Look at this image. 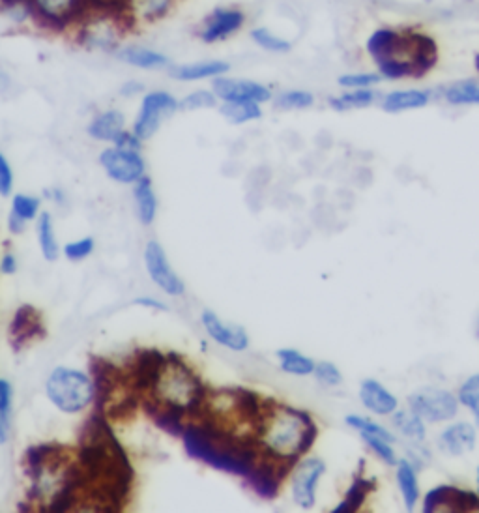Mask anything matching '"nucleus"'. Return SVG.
<instances>
[{
  "mask_svg": "<svg viewBox=\"0 0 479 513\" xmlns=\"http://www.w3.org/2000/svg\"><path fill=\"white\" fill-rule=\"evenodd\" d=\"M96 250V240L94 236H83L77 240H70L62 246V255L70 261V263H81L88 259Z\"/></svg>",
  "mask_w": 479,
  "mask_h": 513,
  "instance_id": "nucleus-44",
  "label": "nucleus"
},
{
  "mask_svg": "<svg viewBox=\"0 0 479 513\" xmlns=\"http://www.w3.org/2000/svg\"><path fill=\"white\" fill-rule=\"evenodd\" d=\"M10 2H17V0H0V6H6V4H10Z\"/></svg>",
  "mask_w": 479,
  "mask_h": 513,
  "instance_id": "nucleus-56",
  "label": "nucleus"
},
{
  "mask_svg": "<svg viewBox=\"0 0 479 513\" xmlns=\"http://www.w3.org/2000/svg\"><path fill=\"white\" fill-rule=\"evenodd\" d=\"M408 409L416 412L421 420L429 426L448 424L455 420L461 411L457 396L438 386H421L407 399Z\"/></svg>",
  "mask_w": 479,
  "mask_h": 513,
  "instance_id": "nucleus-9",
  "label": "nucleus"
},
{
  "mask_svg": "<svg viewBox=\"0 0 479 513\" xmlns=\"http://www.w3.org/2000/svg\"><path fill=\"white\" fill-rule=\"evenodd\" d=\"M377 482L373 478H367V476H356L352 480V484L349 485L347 493L343 500L335 506L332 513H356L360 512L365 504L367 497L375 491Z\"/></svg>",
  "mask_w": 479,
  "mask_h": 513,
  "instance_id": "nucleus-31",
  "label": "nucleus"
},
{
  "mask_svg": "<svg viewBox=\"0 0 479 513\" xmlns=\"http://www.w3.org/2000/svg\"><path fill=\"white\" fill-rule=\"evenodd\" d=\"M180 111L178 107V98L173 92L156 88V90H146L141 96L137 115L131 122V132L135 133L143 143L150 141L156 133L160 132L161 126L175 117Z\"/></svg>",
  "mask_w": 479,
  "mask_h": 513,
  "instance_id": "nucleus-8",
  "label": "nucleus"
},
{
  "mask_svg": "<svg viewBox=\"0 0 479 513\" xmlns=\"http://www.w3.org/2000/svg\"><path fill=\"white\" fill-rule=\"evenodd\" d=\"M12 426H14L12 414L0 412V446L10 444V440H12Z\"/></svg>",
  "mask_w": 479,
  "mask_h": 513,
  "instance_id": "nucleus-52",
  "label": "nucleus"
},
{
  "mask_svg": "<svg viewBox=\"0 0 479 513\" xmlns=\"http://www.w3.org/2000/svg\"><path fill=\"white\" fill-rule=\"evenodd\" d=\"M423 513H472L479 512L478 491H468L455 485H436L421 497Z\"/></svg>",
  "mask_w": 479,
  "mask_h": 513,
  "instance_id": "nucleus-13",
  "label": "nucleus"
},
{
  "mask_svg": "<svg viewBox=\"0 0 479 513\" xmlns=\"http://www.w3.org/2000/svg\"><path fill=\"white\" fill-rule=\"evenodd\" d=\"M0 412L14 416V386L0 377Z\"/></svg>",
  "mask_w": 479,
  "mask_h": 513,
  "instance_id": "nucleus-48",
  "label": "nucleus"
},
{
  "mask_svg": "<svg viewBox=\"0 0 479 513\" xmlns=\"http://www.w3.org/2000/svg\"><path fill=\"white\" fill-rule=\"evenodd\" d=\"M219 113L234 126L255 122L262 117L261 103L255 102H221Z\"/></svg>",
  "mask_w": 479,
  "mask_h": 513,
  "instance_id": "nucleus-35",
  "label": "nucleus"
},
{
  "mask_svg": "<svg viewBox=\"0 0 479 513\" xmlns=\"http://www.w3.org/2000/svg\"><path fill=\"white\" fill-rule=\"evenodd\" d=\"M27 221L21 220V218H17L15 214H8V231H10V235L19 236L23 235L25 231H27Z\"/></svg>",
  "mask_w": 479,
  "mask_h": 513,
  "instance_id": "nucleus-53",
  "label": "nucleus"
},
{
  "mask_svg": "<svg viewBox=\"0 0 479 513\" xmlns=\"http://www.w3.org/2000/svg\"><path fill=\"white\" fill-rule=\"evenodd\" d=\"M380 81H382V75L378 72H354V74L341 75L337 79L339 87L345 88V90L377 87Z\"/></svg>",
  "mask_w": 479,
  "mask_h": 513,
  "instance_id": "nucleus-45",
  "label": "nucleus"
},
{
  "mask_svg": "<svg viewBox=\"0 0 479 513\" xmlns=\"http://www.w3.org/2000/svg\"><path fill=\"white\" fill-rule=\"evenodd\" d=\"M277 362L283 373L292 377H311L315 371V360L298 349H279L277 351Z\"/></svg>",
  "mask_w": 479,
  "mask_h": 513,
  "instance_id": "nucleus-33",
  "label": "nucleus"
},
{
  "mask_svg": "<svg viewBox=\"0 0 479 513\" xmlns=\"http://www.w3.org/2000/svg\"><path fill=\"white\" fill-rule=\"evenodd\" d=\"M36 238H38V248L47 263H57L62 255L57 231H55V221L53 214L49 210H42V214L36 220Z\"/></svg>",
  "mask_w": 479,
  "mask_h": 513,
  "instance_id": "nucleus-29",
  "label": "nucleus"
},
{
  "mask_svg": "<svg viewBox=\"0 0 479 513\" xmlns=\"http://www.w3.org/2000/svg\"><path fill=\"white\" fill-rule=\"evenodd\" d=\"M313 377L317 379L319 384L326 386V388H335V386H341L343 384V373L341 369L335 366L334 362L330 360H322L315 364V371H313Z\"/></svg>",
  "mask_w": 479,
  "mask_h": 513,
  "instance_id": "nucleus-46",
  "label": "nucleus"
},
{
  "mask_svg": "<svg viewBox=\"0 0 479 513\" xmlns=\"http://www.w3.org/2000/svg\"><path fill=\"white\" fill-rule=\"evenodd\" d=\"M274 105L279 111H304L315 105V96L309 90L294 88V90H285L277 94Z\"/></svg>",
  "mask_w": 479,
  "mask_h": 513,
  "instance_id": "nucleus-38",
  "label": "nucleus"
},
{
  "mask_svg": "<svg viewBox=\"0 0 479 513\" xmlns=\"http://www.w3.org/2000/svg\"><path fill=\"white\" fill-rule=\"evenodd\" d=\"M231 72V64L227 60H197L186 64H173L167 74L178 83H201L212 81L221 75Z\"/></svg>",
  "mask_w": 479,
  "mask_h": 513,
  "instance_id": "nucleus-24",
  "label": "nucleus"
},
{
  "mask_svg": "<svg viewBox=\"0 0 479 513\" xmlns=\"http://www.w3.org/2000/svg\"><path fill=\"white\" fill-rule=\"evenodd\" d=\"M133 188V203H135V212H137V220L141 221V225H152L158 218V195L154 190V182L152 178L146 175L131 186Z\"/></svg>",
  "mask_w": 479,
  "mask_h": 513,
  "instance_id": "nucleus-28",
  "label": "nucleus"
},
{
  "mask_svg": "<svg viewBox=\"0 0 479 513\" xmlns=\"http://www.w3.org/2000/svg\"><path fill=\"white\" fill-rule=\"evenodd\" d=\"M12 205H10V212L15 214L17 218L23 221H36L38 216L42 214V199L38 195H30V193H12L10 197Z\"/></svg>",
  "mask_w": 479,
  "mask_h": 513,
  "instance_id": "nucleus-37",
  "label": "nucleus"
},
{
  "mask_svg": "<svg viewBox=\"0 0 479 513\" xmlns=\"http://www.w3.org/2000/svg\"><path fill=\"white\" fill-rule=\"evenodd\" d=\"M218 102L219 100L216 98L212 88H197V90L186 94L184 98H180L178 100V107H180V111L193 113V111L214 109V107H218Z\"/></svg>",
  "mask_w": 479,
  "mask_h": 513,
  "instance_id": "nucleus-40",
  "label": "nucleus"
},
{
  "mask_svg": "<svg viewBox=\"0 0 479 513\" xmlns=\"http://www.w3.org/2000/svg\"><path fill=\"white\" fill-rule=\"evenodd\" d=\"M130 23L115 6L90 8L81 23L70 32L73 44L87 53L115 57L118 47L130 36Z\"/></svg>",
  "mask_w": 479,
  "mask_h": 513,
  "instance_id": "nucleus-5",
  "label": "nucleus"
},
{
  "mask_svg": "<svg viewBox=\"0 0 479 513\" xmlns=\"http://www.w3.org/2000/svg\"><path fill=\"white\" fill-rule=\"evenodd\" d=\"M98 396V386L87 371L77 367L57 366L45 381L47 401L68 416L87 412Z\"/></svg>",
  "mask_w": 479,
  "mask_h": 513,
  "instance_id": "nucleus-6",
  "label": "nucleus"
},
{
  "mask_svg": "<svg viewBox=\"0 0 479 513\" xmlns=\"http://www.w3.org/2000/svg\"><path fill=\"white\" fill-rule=\"evenodd\" d=\"M476 485H478V495H479V467L476 470Z\"/></svg>",
  "mask_w": 479,
  "mask_h": 513,
  "instance_id": "nucleus-57",
  "label": "nucleus"
},
{
  "mask_svg": "<svg viewBox=\"0 0 479 513\" xmlns=\"http://www.w3.org/2000/svg\"><path fill=\"white\" fill-rule=\"evenodd\" d=\"M407 32L408 60L414 70V79L429 74L438 62L435 38L423 30L405 29Z\"/></svg>",
  "mask_w": 479,
  "mask_h": 513,
  "instance_id": "nucleus-22",
  "label": "nucleus"
},
{
  "mask_svg": "<svg viewBox=\"0 0 479 513\" xmlns=\"http://www.w3.org/2000/svg\"><path fill=\"white\" fill-rule=\"evenodd\" d=\"M19 270V261L14 251H4L0 257V274L2 276H15Z\"/></svg>",
  "mask_w": 479,
  "mask_h": 513,
  "instance_id": "nucleus-50",
  "label": "nucleus"
},
{
  "mask_svg": "<svg viewBox=\"0 0 479 513\" xmlns=\"http://www.w3.org/2000/svg\"><path fill=\"white\" fill-rule=\"evenodd\" d=\"M184 440L191 457L238 478H246L262 455L255 440L236 439L204 422L189 426Z\"/></svg>",
  "mask_w": 479,
  "mask_h": 513,
  "instance_id": "nucleus-3",
  "label": "nucleus"
},
{
  "mask_svg": "<svg viewBox=\"0 0 479 513\" xmlns=\"http://www.w3.org/2000/svg\"><path fill=\"white\" fill-rule=\"evenodd\" d=\"M326 474V463L320 457H302L296 461L291 474L292 502L300 510H313L317 504V491Z\"/></svg>",
  "mask_w": 479,
  "mask_h": 513,
  "instance_id": "nucleus-11",
  "label": "nucleus"
},
{
  "mask_svg": "<svg viewBox=\"0 0 479 513\" xmlns=\"http://www.w3.org/2000/svg\"><path fill=\"white\" fill-rule=\"evenodd\" d=\"M457 399H459V405L465 407L466 411L472 414V420L479 429V373L470 375L465 382L459 386V392H457Z\"/></svg>",
  "mask_w": 479,
  "mask_h": 513,
  "instance_id": "nucleus-39",
  "label": "nucleus"
},
{
  "mask_svg": "<svg viewBox=\"0 0 479 513\" xmlns=\"http://www.w3.org/2000/svg\"><path fill=\"white\" fill-rule=\"evenodd\" d=\"M146 92V85L139 79H128L124 81L120 88H118V96L126 98V100H133V98H141Z\"/></svg>",
  "mask_w": 479,
  "mask_h": 513,
  "instance_id": "nucleus-49",
  "label": "nucleus"
},
{
  "mask_svg": "<svg viewBox=\"0 0 479 513\" xmlns=\"http://www.w3.org/2000/svg\"><path fill=\"white\" fill-rule=\"evenodd\" d=\"M442 96L450 105H479V79L451 83L442 90Z\"/></svg>",
  "mask_w": 479,
  "mask_h": 513,
  "instance_id": "nucleus-36",
  "label": "nucleus"
},
{
  "mask_svg": "<svg viewBox=\"0 0 479 513\" xmlns=\"http://www.w3.org/2000/svg\"><path fill=\"white\" fill-rule=\"evenodd\" d=\"M113 59L139 72H167L173 66V60L160 49L128 40L118 47Z\"/></svg>",
  "mask_w": 479,
  "mask_h": 513,
  "instance_id": "nucleus-16",
  "label": "nucleus"
},
{
  "mask_svg": "<svg viewBox=\"0 0 479 513\" xmlns=\"http://www.w3.org/2000/svg\"><path fill=\"white\" fill-rule=\"evenodd\" d=\"M42 324H40V315L38 311L30 306H23L19 309L12 319L10 324V334H12V341H14V347L19 345H27L34 332L40 330Z\"/></svg>",
  "mask_w": 479,
  "mask_h": 513,
  "instance_id": "nucleus-32",
  "label": "nucleus"
},
{
  "mask_svg": "<svg viewBox=\"0 0 479 513\" xmlns=\"http://www.w3.org/2000/svg\"><path fill=\"white\" fill-rule=\"evenodd\" d=\"M25 4L36 29L68 36L92 8L88 0H25Z\"/></svg>",
  "mask_w": 479,
  "mask_h": 513,
  "instance_id": "nucleus-7",
  "label": "nucleus"
},
{
  "mask_svg": "<svg viewBox=\"0 0 479 513\" xmlns=\"http://www.w3.org/2000/svg\"><path fill=\"white\" fill-rule=\"evenodd\" d=\"M345 424L352 427V429H356L360 435H363V433H365V435H377V437L390 440V442H395V440H397V435H393L390 429L380 426V424L373 422V420H371V418H367V416H360V414H347V416H345Z\"/></svg>",
  "mask_w": 479,
  "mask_h": 513,
  "instance_id": "nucleus-42",
  "label": "nucleus"
},
{
  "mask_svg": "<svg viewBox=\"0 0 479 513\" xmlns=\"http://www.w3.org/2000/svg\"><path fill=\"white\" fill-rule=\"evenodd\" d=\"M367 53L375 64L380 60L388 59L405 60L410 64L407 32L403 29H393V27H382V29L375 30L367 40Z\"/></svg>",
  "mask_w": 479,
  "mask_h": 513,
  "instance_id": "nucleus-20",
  "label": "nucleus"
},
{
  "mask_svg": "<svg viewBox=\"0 0 479 513\" xmlns=\"http://www.w3.org/2000/svg\"><path fill=\"white\" fill-rule=\"evenodd\" d=\"M15 175L10 160L0 152V197L10 199L14 193Z\"/></svg>",
  "mask_w": 479,
  "mask_h": 513,
  "instance_id": "nucleus-47",
  "label": "nucleus"
},
{
  "mask_svg": "<svg viewBox=\"0 0 479 513\" xmlns=\"http://www.w3.org/2000/svg\"><path fill=\"white\" fill-rule=\"evenodd\" d=\"M390 418L395 433L407 440L408 444H423L427 439V424L412 409L399 407Z\"/></svg>",
  "mask_w": 479,
  "mask_h": 513,
  "instance_id": "nucleus-30",
  "label": "nucleus"
},
{
  "mask_svg": "<svg viewBox=\"0 0 479 513\" xmlns=\"http://www.w3.org/2000/svg\"><path fill=\"white\" fill-rule=\"evenodd\" d=\"M92 4V8H102V6H115L120 8V0H88Z\"/></svg>",
  "mask_w": 479,
  "mask_h": 513,
  "instance_id": "nucleus-54",
  "label": "nucleus"
},
{
  "mask_svg": "<svg viewBox=\"0 0 479 513\" xmlns=\"http://www.w3.org/2000/svg\"><path fill=\"white\" fill-rule=\"evenodd\" d=\"M178 0H120V12L131 30L143 29L163 21L173 12Z\"/></svg>",
  "mask_w": 479,
  "mask_h": 513,
  "instance_id": "nucleus-18",
  "label": "nucleus"
},
{
  "mask_svg": "<svg viewBox=\"0 0 479 513\" xmlns=\"http://www.w3.org/2000/svg\"><path fill=\"white\" fill-rule=\"evenodd\" d=\"M145 394L163 418L180 424L201 414L208 390L184 358L163 354L146 382Z\"/></svg>",
  "mask_w": 479,
  "mask_h": 513,
  "instance_id": "nucleus-1",
  "label": "nucleus"
},
{
  "mask_svg": "<svg viewBox=\"0 0 479 513\" xmlns=\"http://www.w3.org/2000/svg\"><path fill=\"white\" fill-rule=\"evenodd\" d=\"M246 25V14L240 8H216L206 15L197 29L204 44H218L238 34Z\"/></svg>",
  "mask_w": 479,
  "mask_h": 513,
  "instance_id": "nucleus-15",
  "label": "nucleus"
},
{
  "mask_svg": "<svg viewBox=\"0 0 479 513\" xmlns=\"http://www.w3.org/2000/svg\"><path fill=\"white\" fill-rule=\"evenodd\" d=\"M440 450L450 457L470 454L478 446V426L465 420H451L438 435Z\"/></svg>",
  "mask_w": 479,
  "mask_h": 513,
  "instance_id": "nucleus-21",
  "label": "nucleus"
},
{
  "mask_svg": "<svg viewBox=\"0 0 479 513\" xmlns=\"http://www.w3.org/2000/svg\"><path fill=\"white\" fill-rule=\"evenodd\" d=\"M433 100V92L431 90H423V88H405V90H393L388 92L382 100L380 107L382 111L397 115V113H407V111H416L427 107Z\"/></svg>",
  "mask_w": 479,
  "mask_h": 513,
  "instance_id": "nucleus-26",
  "label": "nucleus"
},
{
  "mask_svg": "<svg viewBox=\"0 0 479 513\" xmlns=\"http://www.w3.org/2000/svg\"><path fill=\"white\" fill-rule=\"evenodd\" d=\"M378 100L375 88H352L343 92L341 96L330 98V107L335 111H352V109H365L371 107Z\"/></svg>",
  "mask_w": 479,
  "mask_h": 513,
  "instance_id": "nucleus-34",
  "label": "nucleus"
},
{
  "mask_svg": "<svg viewBox=\"0 0 479 513\" xmlns=\"http://www.w3.org/2000/svg\"><path fill=\"white\" fill-rule=\"evenodd\" d=\"M474 64H476V70H478L479 74V55H476V60H474Z\"/></svg>",
  "mask_w": 479,
  "mask_h": 513,
  "instance_id": "nucleus-58",
  "label": "nucleus"
},
{
  "mask_svg": "<svg viewBox=\"0 0 479 513\" xmlns=\"http://www.w3.org/2000/svg\"><path fill=\"white\" fill-rule=\"evenodd\" d=\"M266 403L247 388H225L208 392L204 399L201 422L236 439L253 440Z\"/></svg>",
  "mask_w": 479,
  "mask_h": 513,
  "instance_id": "nucleus-4",
  "label": "nucleus"
},
{
  "mask_svg": "<svg viewBox=\"0 0 479 513\" xmlns=\"http://www.w3.org/2000/svg\"><path fill=\"white\" fill-rule=\"evenodd\" d=\"M418 470L420 469L410 459H399L395 465V482L407 512H414L420 504L421 487Z\"/></svg>",
  "mask_w": 479,
  "mask_h": 513,
  "instance_id": "nucleus-27",
  "label": "nucleus"
},
{
  "mask_svg": "<svg viewBox=\"0 0 479 513\" xmlns=\"http://www.w3.org/2000/svg\"><path fill=\"white\" fill-rule=\"evenodd\" d=\"M98 163L105 176L120 186H133L146 176V160L143 150L107 145L98 154Z\"/></svg>",
  "mask_w": 479,
  "mask_h": 513,
  "instance_id": "nucleus-10",
  "label": "nucleus"
},
{
  "mask_svg": "<svg viewBox=\"0 0 479 513\" xmlns=\"http://www.w3.org/2000/svg\"><path fill=\"white\" fill-rule=\"evenodd\" d=\"M128 128L130 126L124 111H120L117 107H107L88 120L87 133L88 137L94 139L96 143L113 145Z\"/></svg>",
  "mask_w": 479,
  "mask_h": 513,
  "instance_id": "nucleus-23",
  "label": "nucleus"
},
{
  "mask_svg": "<svg viewBox=\"0 0 479 513\" xmlns=\"http://www.w3.org/2000/svg\"><path fill=\"white\" fill-rule=\"evenodd\" d=\"M251 40L255 44L259 45L264 51H270V53H289L292 49L291 42H287L285 38L277 36L272 30L266 29V27H257V29L251 30Z\"/></svg>",
  "mask_w": 479,
  "mask_h": 513,
  "instance_id": "nucleus-41",
  "label": "nucleus"
},
{
  "mask_svg": "<svg viewBox=\"0 0 479 513\" xmlns=\"http://www.w3.org/2000/svg\"><path fill=\"white\" fill-rule=\"evenodd\" d=\"M360 437H362L363 442L367 444V448H369L373 454L377 455L382 463H386L388 467H395V465H397L399 457H397L395 446H393L395 442L382 439V437H377V435H365V433L360 435Z\"/></svg>",
  "mask_w": 479,
  "mask_h": 513,
  "instance_id": "nucleus-43",
  "label": "nucleus"
},
{
  "mask_svg": "<svg viewBox=\"0 0 479 513\" xmlns=\"http://www.w3.org/2000/svg\"><path fill=\"white\" fill-rule=\"evenodd\" d=\"M133 306L150 309V311H169V306L154 296H139L133 300Z\"/></svg>",
  "mask_w": 479,
  "mask_h": 513,
  "instance_id": "nucleus-51",
  "label": "nucleus"
},
{
  "mask_svg": "<svg viewBox=\"0 0 479 513\" xmlns=\"http://www.w3.org/2000/svg\"><path fill=\"white\" fill-rule=\"evenodd\" d=\"M212 90L219 102H255L262 105L274 100L272 88L257 81L234 79L227 75L212 79Z\"/></svg>",
  "mask_w": 479,
  "mask_h": 513,
  "instance_id": "nucleus-14",
  "label": "nucleus"
},
{
  "mask_svg": "<svg viewBox=\"0 0 479 513\" xmlns=\"http://www.w3.org/2000/svg\"><path fill=\"white\" fill-rule=\"evenodd\" d=\"M317 433L307 412L281 403H266L253 440L262 455L292 467L315 444Z\"/></svg>",
  "mask_w": 479,
  "mask_h": 513,
  "instance_id": "nucleus-2",
  "label": "nucleus"
},
{
  "mask_svg": "<svg viewBox=\"0 0 479 513\" xmlns=\"http://www.w3.org/2000/svg\"><path fill=\"white\" fill-rule=\"evenodd\" d=\"M358 397H360L363 409L371 412L373 416H378V418H390L393 412L401 407L399 399L393 396L392 392L377 379L362 381L360 390H358Z\"/></svg>",
  "mask_w": 479,
  "mask_h": 513,
  "instance_id": "nucleus-25",
  "label": "nucleus"
},
{
  "mask_svg": "<svg viewBox=\"0 0 479 513\" xmlns=\"http://www.w3.org/2000/svg\"><path fill=\"white\" fill-rule=\"evenodd\" d=\"M289 469L291 467L281 465L274 459L261 455V459L255 463V467L251 469L244 480L261 499L272 500L276 499L281 482L287 476Z\"/></svg>",
  "mask_w": 479,
  "mask_h": 513,
  "instance_id": "nucleus-19",
  "label": "nucleus"
},
{
  "mask_svg": "<svg viewBox=\"0 0 479 513\" xmlns=\"http://www.w3.org/2000/svg\"><path fill=\"white\" fill-rule=\"evenodd\" d=\"M143 261H145L148 278L152 279V283L160 289L161 293L171 298H180L186 294L184 279L176 274L173 264L169 263L165 248L158 240L146 242Z\"/></svg>",
  "mask_w": 479,
  "mask_h": 513,
  "instance_id": "nucleus-12",
  "label": "nucleus"
},
{
  "mask_svg": "<svg viewBox=\"0 0 479 513\" xmlns=\"http://www.w3.org/2000/svg\"><path fill=\"white\" fill-rule=\"evenodd\" d=\"M10 85H12V77L0 68V92H6Z\"/></svg>",
  "mask_w": 479,
  "mask_h": 513,
  "instance_id": "nucleus-55",
  "label": "nucleus"
},
{
  "mask_svg": "<svg viewBox=\"0 0 479 513\" xmlns=\"http://www.w3.org/2000/svg\"><path fill=\"white\" fill-rule=\"evenodd\" d=\"M201 324L206 336L214 343H218L219 347L233 352H244L249 349V334L246 328L240 324L225 323L216 311L203 309Z\"/></svg>",
  "mask_w": 479,
  "mask_h": 513,
  "instance_id": "nucleus-17",
  "label": "nucleus"
}]
</instances>
